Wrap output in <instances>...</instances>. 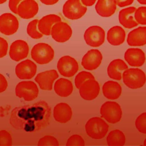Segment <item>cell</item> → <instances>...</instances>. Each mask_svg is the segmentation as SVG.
<instances>
[{"instance_id":"1","label":"cell","mask_w":146,"mask_h":146,"mask_svg":"<svg viewBox=\"0 0 146 146\" xmlns=\"http://www.w3.org/2000/svg\"><path fill=\"white\" fill-rule=\"evenodd\" d=\"M122 79L124 84L131 89L140 88L146 82L145 72L137 68L126 69L123 73Z\"/></svg>"},{"instance_id":"2","label":"cell","mask_w":146,"mask_h":146,"mask_svg":"<svg viewBox=\"0 0 146 146\" xmlns=\"http://www.w3.org/2000/svg\"><path fill=\"white\" fill-rule=\"evenodd\" d=\"M109 125L99 117H93L90 119L85 125L87 135L94 139H100L107 134Z\"/></svg>"},{"instance_id":"3","label":"cell","mask_w":146,"mask_h":146,"mask_svg":"<svg viewBox=\"0 0 146 146\" xmlns=\"http://www.w3.org/2000/svg\"><path fill=\"white\" fill-rule=\"evenodd\" d=\"M31 56L38 64H45L50 63L54 59V51L48 44L38 43L32 48Z\"/></svg>"},{"instance_id":"4","label":"cell","mask_w":146,"mask_h":146,"mask_svg":"<svg viewBox=\"0 0 146 146\" xmlns=\"http://www.w3.org/2000/svg\"><path fill=\"white\" fill-rule=\"evenodd\" d=\"M101 116L111 124L120 121L122 116V110L120 106L115 102L108 101L104 103L100 110Z\"/></svg>"},{"instance_id":"5","label":"cell","mask_w":146,"mask_h":146,"mask_svg":"<svg viewBox=\"0 0 146 146\" xmlns=\"http://www.w3.org/2000/svg\"><path fill=\"white\" fill-rule=\"evenodd\" d=\"M87 6L80 0H67L64 3L62 13L68 19L76 20L82 18L87 11Z\"/></svg>"},{"instance_id":"6","label":"cell","mask_w":146,"mask_h":146,"mask_svg":"<svg viewBox=\"0 0 146 146\" xmlns=\"http://www.w3.org/2000/svg\"><path fill=\"white\" fill-rule=\"evenodd\" d=\"M15 92L17 97L29 102L34 100L38 97L39 89L33 81H22L17 84Z\"/></svg>"},{"instance_id":"7","label":"cell","mask_w":146,"mask_h":146,"mask_svg":"<svg viewBox=\"0 0 146 146\" xmlns=\"http://www.w3.org/2000/svg\"><path fill=\"white\" fill-rule=\"evenodd\" d=\"M105 31L99 26H92L87 28L84 33V39L91 47H99L105 40Z\"/></svg>"},{"instance_id":"8","label":"cell","mask_w":146,"mask_h":146,"mask_svg":"<svg viewBox=\"0 0 146 146\" xmlns=\"http://www.w3.org/2000/svg\"><path fill=\"white\" fill-rule=\"evenodd\" d=\"M57 68L61 75L70 78L77 72L79 70V65L75 59L69 55H65L59 59Z\"/></svg>"},{"instance_id":"9","label":"cell","mask_w":146,"mask_h":146,"mask_svg":"<svg viewBox=\"0 0 146 146\" xmlns=\"http://www.w3.org/2000/svg\"><path fill=\"white\" fill-rule=\"evenodd\" d=\"M19 28L17 18L10 13H3L0 15V32L5 35L15 34Z\"/></svg>"},{"instance_id":"10","label":"cell","mask_w":146,"mask_h":146,"mask_svg":"<svg viewBox=\"0 0 146 146\" xmlns=\"http://www.w3.org/2000/svg\"><path fill=\"white\" fill-rule=\"evenodd\" d=\"M72 33V31L70 26L63 21L55 23L51 30V35L52 39L59 43H64L69 40Z\"/></svg>"},{"instance_id":"11","label":"cell","mask_w":146,"mask_h":146,"mask_svg":"<svg viewBox=\"0 0 146 146\" xmlns=\"http://www.w3.org/2000/svg\"><path fill=\"white\" fill-rule=\"evenodd\" d=\"M100 86L95 79L86 80L79 88V94L82 99L90 101L95 99L99 94Z\"/></svg>"},{"instance_id":"12","label":"cell","mask_w":146,"mask_h":146,"mask_svg":"<svg viewBox=\"0 0 146 146\" xmlns=\"http://www.w3.org/2000/svg\"><path fill=\"white\" fill-rule=\"evenodd\" d=\"M103 56L100 51L97 49L88 51L82 59V66L87 70H94L99 67L102 63Z\"/></svg>"},{"instance_id":"13","label":"cell","mask_w":146,"mask_h":146,"mask_svg":"<svg viewBox=\"0 0 146 146\" xmlns=\"http://www.w3.org/2000/svg\"><path fill=\"white\" fill-rule=\"evenodd\" d=\"M36 70L35 63L30 59H26L16 66L15 72L17 76L20 79H30L35 75Z\"/></svg>"},{"instance_id":"14","label":"cell","mask_w":146,"mask_h":146,"mask_svg":"<svg viewBox=\"0 0 146 146\" xmlns=\"http://www.w3.org/2000/svg\"><path fill=\"white\" fill-rule=\"evenodd\" d=\"M29 52L27 43L23 40H16L10 46L9 56L10 58L16 62L25 59Z\"/></svg>"},{"instance_id":"15","label":"cell","mask_w":146,"mask_h":146,"mask_svg":"<svg viewBox=\"0 0 146 146\" xmlns=\"http://www.w3.org/2000/svg\"><path fill=\"white\" fill-rule=\"evenodd\" d=\"M58 77L59 75L55 70H50L39 73L35 78V81L41 90L51 91L54 81Z\"/></svg>"},{"instance_id":"16","label":"cell","mask_w":146,"mask_h":146,"mask_svg":"<svg viewBox=\"0 0 146 146\" xmlns=\"http://www.w3.org/2000/svg\"><path fill=\"white\" fill-rule=\"evenodd\" d=\"M39 11V6L35 0H23L18 5L17 14L22 19L34 17Z\"/></svg>"},{"instance_id":"17","label":"cell","mask_w":146,"mask_h":146,"mask_svg":"<svg viewBox=\"0 0 146 146\" xmlns=\"http://www.w3.org/2000/svg\"><path fill=\"white\" fill-rule=\"evenodd\" d=\"M124 59L132 67H141L145 60V55L143 51L138 48H130L124 53Z\"/></svg>"},{"instance_id":"18","label":"cell","mask_w":146,"mask_h":146,"mask_svg":"<svg viewBox=\"0 0 146 146\" xmlns=\"http://www.w3.org/2000/svg\"><path fill=\"white\" fill-rule=\"evenodd\" d=\"M136 8L133 6H130L121 9L119 13V23L126 29H132L136 27L138 23L136 21L134 17Z\"/></svg>"},{"instance_id":"19","label":"cell","mask_w":146,"mask_h":146,"mask_svg":"<svg viewBox=\"0 0 146 146\" xmlns=\"http://www.w3.org/2000/svg\"><path fill=\"white\" fill-rule=\"evenodd\" d=\"M72 115L71 107L66 103L57 104L54 108L53 116L55 121L62 124L69 121Z\"/></svg>"},{"instance_id":"20","label":"cell","mask_w":146,"mask_h":146,"mask_svg":"<svg viewBox=\"0 0 146 146\" xmlns=\"http://www.w3.org/2000/svg\"><path fill=\"white\" fill-rule=\"evenodd\" d=\"M127 44L130 46H142L146 44V26L139 27L131 31L127 36Z\"/></svg>"},{"instance_id":"21","label":"cell","mask_w":146,"mask_h":146,"mask_svg":"<svg viewBox=\"0 0 146 146\" xmlns=\"http://www.w3.org/2000/svg\"><path fill=\"white\" fill-rule=\"evenodd\" d=\"M128 68V66L124 60L120 59H116L111 61L107 67L108 76L116 80H121L124 71Z\"/></svg>"},{"instance_id":"22","label":"cell","mask_w":146,"mask_h":146,"mask_svg":"<svg viewBox=\"0 0 146 146\" xmlns=\"http://www.w3.org/2000/svg\"><path fill=\"white\" fill-rule=\"evenodd\" d=\"M115 0H98L95 9L97 14L103 17H110L116 11Z\"/></svg>"},{"instance_id":"23","label":"cell","mask_w":146,"mask_h":146,"mask_svg":"<svg viewBox=\"0 0 146 146\" xmlns=\"http://www.w3.org/2000/svg\"><path fill=\"white\" fill-rule=\"evenodd\" d=\"M62 21L61 18L56 14H51L41 18L38 22V29L44 35H51V30L52 26L56 22Z\"/></svg>"},{"instance_id":"24","label":"cell","mask_w":146,"mask_h":146,"mask_svg":"<svg viewBox=\"0 0 146 146\" xmlns=\"http://www.w3.org/2000/svg\"><path fill=\"white\" fill-rule=\"evenodd\" d=\"M125 38V32L121 26H113L107 31V41L112 46H119L121 44L124 43Z\"/></svg>"},{"instance_id":"25","label":"cell","mask_w":146,"mask_h":146,"mask_svg":"<svg viewBox=\"0 0 146 146\" xmlns=\"http://www.w3.org/2000/svg\"><path fill=\"white\" fill-rule=\"evenodd\" d=\"M104 96L110 100L118 99L121 94V87L116 82L109 80L106 82L102 87Z\"/></svg>"},{"instance_id":"26","label":"cell","mask_w":146,"mask_h":146,"mask_svg":"<svg viewBox=\"0 0 146 146\" xmlns=\"http://www.w3.org/2000/svg\"><path fill=\"white\" fill-rule=\"evenodd\" d=\"M54 89L55 92L58 96L60 97H67L73 91V84L68 79L60 78L55 82Z\"/></svg>"},{"instance_id":"27","label":"cell","mask_w":146,"mask_h":146,"mask_svg":"<svg viewBox=\"0 0 146 146\" xmlns=\"http://www.w3.org/2000/svg\"><path fill=\"white\" fill-rule=\"evenodd\" d=\"M107 142L108 145H124L125 143V137L120 130L114 129L108 133Z\"/></svg>"},{"instance_id":"28","label":"cell","mask_w":146,"mask_h":146,"mask_svg":"<svg viewBox=\"0 0 146 146\" xmlns=\"http://www.w3.org/2000/svg\"><path fill=\"white\" fill-rule=\"evenodd\" d=\"M38 19H34L30 22L27 26V33L29 36H30L33 39H40L43 35V34H42L38 29Z\"/></svg>"},{"instance_id":"29","label":"cell","mask_w":146,"mask_h":146,"mask_svg":"<svg viewBox=\"0 0 146 146\" xmlns=\"http://www.w3.org/2000/svg\"><path fill=\"white\" fill-rule=\"evenodd\" d=\"M90 79H95L94 75L87 71H81L79 72L75 78V85L78 89H79L81 85L87 80Z\"/></svg>"},{"instance_id":"30","label":"cell","mask_w":146,"mask_h":146,"mask_svg":"<svg viewBox=\"0 0 146 146\" xmlns=\"http://www.w3.org/2000/svg\"><path fill=\"white\" fill-rule=\"evenodd\" d=\"M134 17L138 24L146 25V6H140L136 9Z\"/></svg>"},{"instance_id":"31","label":"cell","mask_w":146,"mask_h":146,"mask_svg":"<svg viewBox=\"0 0 146 146\" xmlns=\"http://www.w3.org/2000/svg\"><path fill=\"white\" fill-rule=\"evenodd\" d=\"M59 145L58 140L54 136L47 135L40 138L38 143L39 146H58Z\"/></svg>"},{"instance_id":"32","label":"cell","mask_w":146,"mask_h":146,"mask_svg":"<svg viewBox=\"0 0 146 146\" xmlns=\"http://www.w3.org/2000/svg\"><path fill=\"white\" fill-rule=\"evenodd\" d=\"M135 126L140 132L146 134V112L142 113L136 118Z\"/></svg>"},{"instance_id":"33","label":"cell","mask_w":146,"mask_h":146,"mask_svg":"<svg viewBox=\"0 0 146 146\" xmlns=\"http://www.w3.org/2000/svg\"><path fill=\"white\" fill-rule=\"evenodd\" d=\"M84 144V139L79 135H73L71 136L66 143L67 146H83Z\"/></svg>"},{"instance_id":"34","label":"cell","mask_w":146,"mask_h":146,"mask_svg":"<svg viewBox=\"0 0 146 146\" xmlns=\"http://www.w3.org/2000/svg\"><path fill=\"white\" fill-rule=\"evenodd\" d=\"M12 145V137L10 133L6 130L0 131V146H10Z\"/></svg>"},{"instance_id":"35","label":"cell","mask_w":146,"mask_h":146,"mask_svg":"<svg viewBox=\"0 0 146 146\" xmlns=\"http://www.w3.org/2000/svg\"><path fill=\"white\" fill-rule=\"evenodd\" d=\"M8 51V43L6 39L0 37V58L6 55Z\"/></svg>"},{"instance_id":"36","label":"cell","mask_w":146,"mask_h":146,"mask_svg":"<svg viewBox=\"0 0 146 146\" xmlns=\"http://www.w3.org/2000/svg\"><path fill=\"white\" fill-rule=\"evenodd\" d=\"M23 0H9V7L10 10L14 14H17V9L19 3Z\"/></svg>"},{"instance_id":"37","label":"cell","mask_w":146,"mask_h":146,"mask_svg":"<svg viewBox=\"0 0 146 146\" xmlns=\"http://www.w3.org/2000/svg\"><path fill=\"white\" fill-rule=\"evenodd\" d=\"M7 87V81L6 78L0 74V93L4 92Z\"/></svg>"},{"instance_id":"38","label":"cell","mask_w":146,"mask_h":146,"mask_svg":"<svg viewBox=\"0 0 146 146\" xmlns=\"http://www.w3.org/2000/svg\"><path fill=\"white\" fill-rule=\"evenodd\" d=\"M134 0H115L116 5L120 7H125L133 3Z\"/></svg>"},{"instance_id":"39","label":"cell","mask_w":146,"mask_h":146,"mask_svg":"<svg viewBox=\"0 0 146 146\" xmlns=\"http://www.w3.org/2000/svg\"><path fill=\"white\" fill-rule=\"evenodd\" d=\"M82 3L86 6H91L94 5L96 0H80Z\"/></svg>"},{"instance_id":"40","label":"cell","mask_w":146,"mask_h":146,"mask_svg":"<svg viewBox=\"0 0 146 146\" xmlns=\"http://www.w3.org/2000/svg\"><path fill=\"white\" fill-rule=\"evenodd\" d=\"M42 3L46 5H53L56 3L59 0H39Z\"/></svg>"},{"instance_id":"41","label":"cell","mask_w":146,"mask_h":146,"mask_svg":"<svg viewBox=\"0 0 146 146\" xmlns=\"http://www.w3.org/2000/svg\"><path fill=\"white\" fill-rule=\"evenodd\" d=\"M137 1L141 5H146V0H137Z\"/></svg>"},{"instance_id":"42","label":"cell","mask_w":146,"mask_h":146,"mask_svg":"<svg viewBox=\"0 0 146 146\" xmlns=\"http://www.w3.org/2000/svg\"><path fill=\"white\" fill-rule=\"evenodd\" d=\"M6 1H7V0H0V5L2 4V3H4Z\"/></svg>"},{"instance_id":"43","label":"cell","mask_w":146,"mask_h":146,"mask_svg":"<svg viewBox=\"0 0 146 146\" xmlns=\"http://www.w3.org/2000/svg\"><path fill=\"white\" fill-rule=\"evenodd\" d=\"M144 145H146V138L144 141Z\"/></svg>"}]
</instances>
